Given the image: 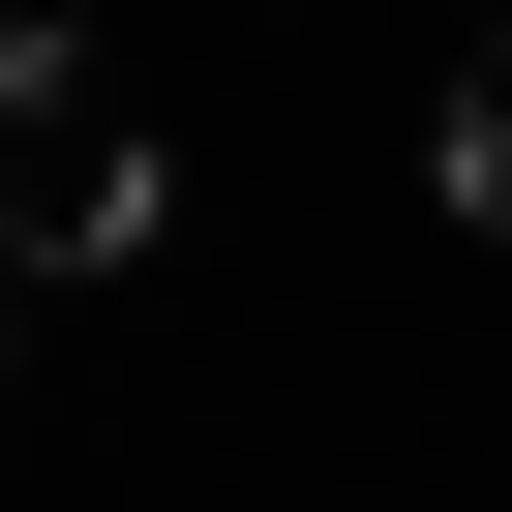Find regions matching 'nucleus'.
I'll return each instance as SVG.
<instances>
[{
    "instance_id": "2",
    "label": "nucleus",
    "mask_w": 512,
    "mask_h": 512,
    "mask_svg": "<svg viewBox=\"0 0 512 512\" xmlns=\"http://www.w3.org/2000/svg\"><path fill=\"white\" fill-rule=\"evenodd\" d=\"M422 211H512V31H482V91L422 121Z\"/></svg>"
},
{
    "instance_id": "1",
    "label": "nucleus",
    "mask_w": 512,
    "mask_h": 512,
    "mask_svg": "<svg viewBox=\"0 0 512 512\" xmlns=\"http://www.w3.org/2000/svg\"><path fill=\"white\" fill-rule=\"evenodd\" d=\"M181 181H151V121H121V61L91 31H0V302L31 272H121Z\"/></svg>"
}]
</instances>
